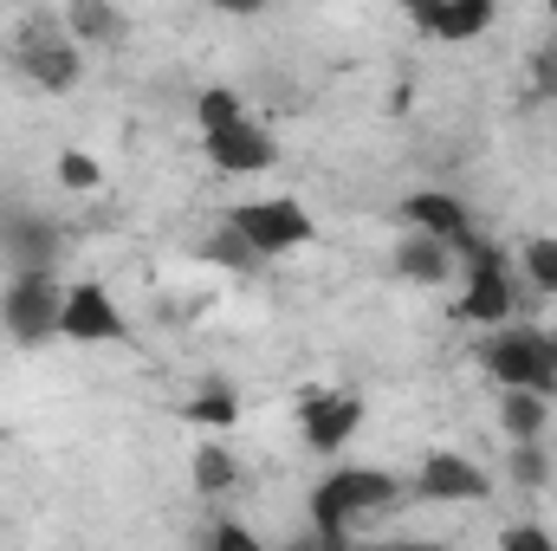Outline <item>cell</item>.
<instances>
[{
  "instance_id": "ac0fdd59",
  "label": "cell",
  "mask_w": 557,
  "mask_h": 551,
  "mask_svg": "<svg viewBox=\"0 0 557 551\" xmlns=\"http://www.w3.org/2000/svg\"><path fill=\"white\" fill-rule=\"evenodd\" d=\"M195 118H201V137L234 131V124H247V98H240L234 85H208V91H201V105H195Z\"/></svg>"
},
{
  "instance_id": "ba28073f",
  "label": "cell",
  "mask_w": 557,
  "mask_h": 551,
  "mask_svg": "<svg viewBox=\"0 0 557 551\" xmlns=\"http://www.w3.org/2000/svg\"><path fill=\"white\" fill-rule=\"evenodd\" d=\"M208 162L221 169V175H260V169H273L278 162V143L267 124H234V131H214L208 137Z\"/></svg>"
},
{
  "instance_id": "277c9868",
  "label": "cell",
  "mask_w": 557,
  "mask_h": 551,
  "mask_svg": "<svg viewBox=\"0 0 557 551\" xmlns=\"http://www.w3.org/2000/svg\"><path fill=\"white\" fill-rule=\"evenodd\" d=\"M59 318H65V285L59 273H13L0 292V325L13 344H46L59 338Z\"/></svg>"
},
{
  "instance_id": "9a60e30c",
  "label": "cell",
  "mask_w": 557,
  "mask_h": 551,
  "mask_svg": "<svg viewBox=\"0 0 557 551\" xmlns=\"http://www.w3.org/2000/svg\"><path fill=\"white\" fill-rule=\"evenodd\" d=\"M499 428L512 434V448L539 441V434H545V396H532V390H506V396H499Z\"/></svg>"
},
{
  "instance_id": "cb8c5ba5",
  "label": "cell",
  "mask_w": 557,
  "mask_h": 551,
  "mask_svg": "<svg viewBox=\"0 0 557 551\" xmlns=\"http://www.w3.org/2000/svg\"><path fill=\"white\" fill-rule=\"evenodd\" d=\"M499 551H557V539L539 526V519H519V526L499 532Z\"/></svg>"
},
{
  "instance_id": "83f0119b",
  "label": "cell",
  "mask_w": 557,
  "mask_h": 551,
  "mask_svg": "<svg viewBox=\"0 0 557 551\" xmlns=\"http://www.w3.org/2000/svg\"><path fill=\"white\" fill-rule=\"evenodd\" d=\"M552 13H557V7H552Z\"/></svg>"
},
{
  "instance_id": "30bf717a",
  "label": "cell",
  "mask_w": 557,
  "mask_h": 551,
  "mask_svg": "<svg viewBox=\"0 0 557 551\" xmlns=\"http://www.w3.org/2000/svg\"><path fill=\"white\" fill-rule=\"evenodd\" d=\"M403 221H409V234H434V241H447V247L473 228L467 201H460V195H447V188H416V195L403 201Z\"/></svg>"
},
{
  "instance_id": "ffe728a7",
  "label": "cell",
  "mask_w": 557,
  "mask_h": 551,
  "mask_svg": "<svg viewBox=\"0 0 557 551\" xmlns=\"http://www.w3.org/2000/svg\"><path fill=\"white\" fill-rule=\"evenodd\" d=\"M519 260H525V279H532L539 292H557V234H532V241L519 247Z\"/></svg>"
},
{
  "instance_id": "52a82bcc",
  "label": "cell",
  "mask_w": 557,
  "mask_h": 551,
  "mask_svg": "<svg viewBox=\"0 0 557 551\" xmlns=\"http://www.w3.org/2000/svg\"><path fill=\"white\" fill-rule=\"evenodd\" d=\"M416 487H421V500H454V506H473V500H486V493H493L486 467H473V461H467V454H454V448H434V454L421 461Z\"/></svg>"
},
{
  "instance_id": "6da1fadb",
  "label": "cell",
  "mask_w": 557,
  "mask_h": 551,
  "mask_svg": "<svg viewBox=\"0 0 557 551\" xmlns=\"http://www.w3.org/2000/svg\"><path fill=\"white\" fill-rule=\"evenodd\" d=\"M480 364L499 390H532V396H552L557 390V338L539 325H506L480 344Z\"/></svg>"
},
{
  "instance_id": "3957f363",
  "label": "cell",
  "mask_w": 557,
  "mask_h": 551,
  "mask_svg": "<svg viewBox=\"0 0 557 551\" xmlns=\"http://www.w3.org/2000/svg\"><path fill=\"white\" fill-rule=\"evenodd\" d=\"M227 228L260 254V260H278V254H292V247H311L318 241V221H311V208L305 201H292V195H260V201H240L234 215H227Z\"/></svg>"
},
{
  "instance_id": "4316f807",
  "label": "cell",
  "mask_w": 557,
  "mask_h": 551,
  "mask_svg": "<svg viewBox=\"0 0 557 551\" xmlns=\"http://www.w3.org/2000/svg\"><path fill=\"white\" fill-rule=\"evenodd\" d=\"M285 551H318V539H298V546H285Z\"/></svg>"
},
{
  "instance_id": "9c48e42d",
  "label": "cell",
  "mask_w": 557,
  "mask_h": 551,
  "mask_svg": "<svg viewBox=\"0 0 557 551\" xmlns=\"http://www.w3.org/2000/svg\"><path fill=\"white\" fill-rule=\"evenodd\" d=\"M0 254H7L13 273H52V260H59V228L39 221V215H13V221L0 228Z\"/></svg>"
},
{
  "instance_id": "d4e9b609",
  "label": "cell",
  "mask_w": 557,
  "mask_h": 551,
  "mask_svg": "<svg viewBox=\"0 0 557 551\" xmlns=\"http://www.w3.org/2000/svg\"><path fill=\"white\" fill-rule=\"evenodd\" d=\"M532 85H539V98H557V46L532 52Z\"/></svg>"
},
{
  "instance_id": "7402d4cb",
  "label": "cell",
  "mask_w": 557,
  "mask_h": 551,
  "mask_svg": "<svg viewBox=\"0 0 557 551\" xmlns=\"http://www.w3.org/2000/svg\"><path fill=\"white\" fill-rule=\"evenodd\" d=\"M201 551H267V546H260L240 519H214V526H208V539H201Z\"/></svg>"
},
{
  "instance_id": "8fae6325",
  "label": "cell",
  "mask_w": 557,
  "mask_h": 551,
  "mask_svg": "<svg viewBox=\"0 0 557 551\" xmlns=\"http://www.w3.org/2000/svg\"><path fill=\"white\" fill-rule=\"evenodd\" d=\"M512 305H519V292H512L506 273H473L467 292H460V305H454V318L460 325H480V331H506L512 325Z\"/></svg>"
},
{
  "instance_id": "5b68a950",
  "label": "cell",
  "mask_w": 557,
  "mask_h": 551,
  "mask_svg": "<svg viewBox=\"0 0 557 551\" xmlns=\"http://www.w3.org/2000/svg\"><path fill=\"white\" fill-rule=\"evenodd\" d=\"M59 338H72V344H124V338H131V325H124L117 298H111L98 279H78V285L65 292Z\"/></svg>"
},
{
  "instance_id": "8992f818",
  "label": "cell",
  "mask_w": 557,
  "mask_h": 551,
  "mask_svg": "<svg viewBox=\"0 0 557 551\" xmlns=\"http://www.w3.org/2000/svg\"><path fill=\"white\" fill-rule=\"evenodd\" d=\"M298 428H305V448L331 461V454L363 428V396H350V390H311V396L298 403Z\"/></svg>"
},
{
  "instance_id": "e0dca14e",
  "label": "cell",
  "mask_w": 557,
  "mask_h": 551,
  "mask_svg": "<svg viewBox=\"0 0 557 551\" xmlns=\"http://www.w3.org/2000/svg\"><path fill=\"white\" fill-rule=\"evenodd\" d=\"M240 480V461L221 448V441H201L195 448V493H208V500H221L227 487Z\"/></svg>"
},
{
  "instance_id": "603a6c76",
  "label": "cell",
  "mask_w": 557,
  "mask_h": 551,
  "mask_svg": "<svg viewBox=\"0 0 557 551\" xmlns=\"http://www.w3.org/2000/svg\"><path fill=\"white\" fill-rule=\"evenodd\" d=\"M512 480H519V487H545V480H552V461H545V448H539V441L512 448Z\"/></svg>"
},
{
  "instance_id": "484cf974",
  "label": "cell",
  "mask_w": 557,
  "mask_h": 551,
  "mask_svg": "<svg viewBox=\"0 0 557 551\" xmlns=\"http://www.w3.org/2000/svg\"><path fill=\"white\" fill-rule=\"evenodd\" d=\"M363 551H447V546H428V539H389V546H363Z\"/></svg>"
},
{
  "instance_id": "4fadbf2b",
  "label": "cell",
  "mask_w": 557,
  "mask_h": 551,
  "mask_svg": "<svg viewBox=\"0 0 557 551\" xmlns=\"http://www.w3.org/2000/svg\"><path fill=\"white\" fill-rule=\"evenodd\" d=\"M65 33H72V46H124L131 20L117 7H104V0H72L65 7Z\"/></svg>"
},
{
  "instance_id": "7a4b0ae2",
  "label": "cell",
  "mask_w": 557,
  "mask_h": 551,
  "mask_svg": "<svg viewBox=\"0 0 557 551\" xmlns=\"http://www.w3.org/2000/svg\"><path fill=\"white\" fill-rule=\"evenodd\" d=\"M13 72L33 78L39 91H72L85 78V59L65 33V13H26L13 26Z\"/></svg>"
},
{
  "instance_id": "7c38bea8",
  "label": "cell",
  "mask_w": 557,
  "mask_h": 551,
  "mask_svg": "<svg viewBox=\"0 0 557 551\" xmlns=\"http://www.w3.org/2000/svg\"><path fill=\"white\" fill-rule=\"evenodd\" d=\"M409 20L428 39H473L493 26V0H434V7H409Z\"/></svg>"
},
{
  "instance_id": "44dd1931",
  "label": "cell",
  "mask_w": 557,
  "mask_h": 551,
  "mask_svg": "<svg viewBox=\"0 0 557 551\" xmlns=\"http://www.w3.org/2000/svg\"><path fill=\"white\" fill-rule=\"evenodd\" d=\"M59 182L85 195V188H98V182H104V169H98V156H91V149H65V156H59Z\"/></svg>"
},
{
  "instance_id": "2e32d148",
  "label": "cell",
  "mask_w": 557,
  "mask_h": 551,
  "mask_svg": "<svg viewBox=\"0 0 557 551\" xmlns=\"http://www.w3.org/2000/svg\"><path fill=\"white\" fill-rule=\"evenodd\" d=\"M182 421H195V428H234V421H240V396H234L227 383H201V390L182 403Z\"/></svg>"
},
{
  "instance_id": "5bb4252c",
  "label": "cell",
  "mask_w": 557,
  "mask_h": 551,
  "mask_svg": "<svg viewBox=\"0 0 557 551\" xmlns=\"http://www.w3.org/2000/svg\"><path fill=\"white\" fill-rule=\"evenodd\" d=\"M396 273L416 279V285H447L454 254H447V241H434V234H403V247H396Z\"/></svg>"
},
{
  "instance_id": "d6986e66",
  "label": "cell",
  "mask_w": 557,
  "mask_h": 551,
  "mask_svg": "<svg viewBox=\"0 0 557 551\" xmlns=\"http://www.w3.org/2000/svg\"><path fill=\"white\" fill-rule=\"evenodd\" d=\"M201 260H214V267H227V273H253V267H260V254H253L234 228L208 234V241H201Z\"/></svg>"
}]
</instances>
